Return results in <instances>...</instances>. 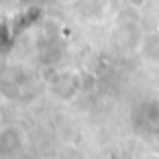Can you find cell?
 <instances>
[{
  "label": "cell",
  "mask_w": 159,
  "mask_h": 159,
  "mask_svg": "<svg viewBox=\"0 0 159 159\" xmlns=\"http://www.w3.org/2000/svg\"><path fill=\"white\" fill-rule=\"evenodd\" d=\"M59 2H63V4H71V2H75V0H59Z\"/></svg>",
  "instance_id": "6da1fadb"
}]
</instances>
